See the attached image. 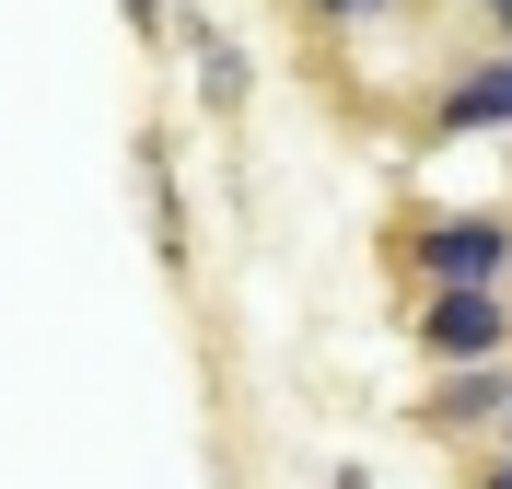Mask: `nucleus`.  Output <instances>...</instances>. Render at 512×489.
<instances>
[{"mask_svg": "<svg viewBox=\"0 0 512 489\" xmlns=\"http://www.w3.org/2000/svg\"><path fill=\"white\" fill-rule=\"evenodd\" d=\"M408 292H512V210H408L384 233Z\"/></svg>", "mask_w": 512, "mask_h": 489, "instance_id": "nucleus-1", "label": "nucleus"}, {"mask_svg": "<svg viewBox=\"0 0 512 489\" xmlns=\"http://www.w3.org/2000/svg\"><path fill=\"white\" fill-rule=\"evenodd\" d=\"M408 338H419L431 373L512 361V292H408Z\"/></svg>", "mask_w": 512, "mask_h": 489, "instance_id": "nucleus-2", "label": "nucleus"}, {"mask_svg": "<svg viewBox=\"0 0 512 489\" xmlns=\"http://www.w3.org/2000/svg\"><path fill=\"white\" fill-rule=\"evenodd\" d=\"M175 59H187V82H198V117L245 129V105H256V59H245V35L210 12V0H175Z\"/></svg>", "mask_w": 512, "mask_h": 489, "instance_id": "nucleus-3", "label": "nucleus"}, {"mask_svg": "<svg viewBox=\"0 0 512 489\" xmlns=\"http://www.w3.org/2000/svg\"><path fill=\"white\" fill-rule=\"evenodd\" d=\"M419 431L512 455V361H466V373H431V396H419Z\"/></svg>", "mask_w": 512, "mask_h": 489, "instance_id": "nucleus-4", "label": "nucleus"}, {"mask_svg": "<svg viewBox=\"0 0 512 489\" xmlns=\"http://www.w3.org/2000/svg\"><path fill=\"white\" fill-rule=\"evenodd\" d=\"M431 129L443 140H478V129H512V47H478L431 82Z\"/></svg>", "mask_w": 512, "mask_h": 489, "instance_id": "nucleus-5", "label": "nucleus"}, {"mask_svg": "<svg viewBox=\"0 0 512 489\" xmlns=\"http://www.w3.org/2000/svg\"><path fill=\"white\" fill-rule=\"evenodd\" d=\"M140 198H152V245H163V268L187 280V210H175V140H163V129H140Z\"/></svg>", "mask_w": 512, "mask_h": 489, "instance_id": "nucleus-6", "label": "nucleus"}, {"mask_svg": "<svg viewBox=\"0 0 512 489\" xmlns=\"http://www.w3.org/2000/svg\"><path fill=\"white\" fill-rule=\"evenodd\" d=\"M408 0H291V24H315V35H373V24H396Z\"/></svg>", "mask_w": 512, "mask_h": 489, "instance_id": "nucleus-7", "label": "nucleus"}, {"mask_svg": "<svg viewBox=\"0 0 512 489\" xmlns=\"http://www.w3.org/2000/svg\"><path fill=\"white\" fill-rule=\"evenodd\" d=\"M117 24H128V35H140V47L163 59V47H175V0H117Z\"/></svg>", "mask_w": 512, "mask_h": 489, "instance_id": "nucleus-8", "label": "nucleus"}, {"mask_svg": "<svg viewBox=\"0 0 512 489\" xmlns=\"http://www.w3.org/2000/svg\"><path fill=\"white\" fill-rule=\"evenodd\" d=\"M478 24H489V47H512V0H478Z\"/></svg>", "mask_w": 512, "mask_h": 489, "instance_id": "nucleus-9", "label": "nucleus"}, {"mask_svg": "<svg viewBox=\"0 0 512 489\" xmlns=\"http://www.w3.org/2000/svg\"><path fill=\"white\" fill-rule=\"evenodd\" d=\"M466 489H512V455H478V478H466Z\"/></svg>", "mask_w": 512, "mask_h": 489, "instance_id": "nucleus-10", "label": "nucleus"}]
</instances>
